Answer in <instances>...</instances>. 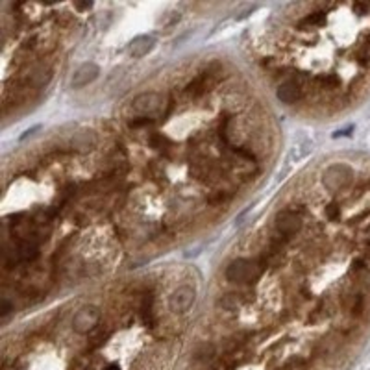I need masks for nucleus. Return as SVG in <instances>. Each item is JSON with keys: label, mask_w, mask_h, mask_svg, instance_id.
I'll return each instance as SVG.
<instances>
[{"label": "nucleus", "mask_w": 370, "mask_h": 370, "mask_svg": "<svg viewBox=\"0 0 370 370\" xmlns=\"http://www.w3.org/2000/svg\"><path fill=\"white\" fill-rule=\"evenodd\" d=\"M91 6H93L91 2H86V4H76V8H78V10H89Z\"/></svg>", "instance_id": "393cba45"}, {"label": "nucleus", "mask_w": 370, "mask_h": 370, "mask_svg": "<svg viewBox=\"0 0 370 370\" xmlns=\"http://www.w3.org/2000/svg\"><path fill=\"white\" fill-rule=\"evenodd\" d=\"M234 152L237 156H241V158H245V160L252 161V163H256V154L254 152H250V150H246V148H234Z\"/></svg>", "instance_id": "412c9836"}, {"label": "nucleus", "mask_w": 370, "mask_h": 370, "mask_svg": "<svg viewBox=\"0 0 370 370\" xmlns=\"http://www.w3.org/2000/svg\"><path fill=\"white\" fill-rule=\"evenodd\" d=\"M241 304H243V294H237V292H228V294H224L218 298V302L216 306L222 308L224 311H235V309L239 308Z\"/></svg>", "instance_id": "4468645a"}, {"label": "nucleus", "mask_w": 370, "mask_h": 370, "mask_svg": "<svg viewBox=\"0 0 370 370\" xmlns=\"http://www.w3.org/2000/svg\"><path fill=\"white\" fill-rule=\"evenodd\" d=\"M326 216L330 218V220H335L337 216H339V207H337L335 204H331L326 207Z\"/></svg>", "instance_id": "4be33fe9"}, {"label": "nucleus", "mask_w": 370, "mask_h": 370, "mask_svg": "<svg viewBox=\"0 0 370 370\" xmlns=\"http://www.w3.org/2000/svg\"><path fill=\"white\" fill-rule=\"evenodd\" d=\"M128 124H130V128H144V126L154 124V119H150V117H135Z\"/></svg>", "instance_id": "6ab92c4d"}, {"label": "nucleus", "mask_w": 370, "mask_h": 370, "mask_svg": "<svg viewBox=\"0 0 370 370\" xmlns=\"http://www.w3.org/2000/svg\"><path fill=\"white\" fill-rule=\"evenodd\" d=\"M154 45L156 39L152 35H139L130 43V54L133 57H142L154 48Z\"/></svg>", "instance_id": "9b49d317"}, {"label": "nucleus", "mask_w": 370, "mask_h": 370, "mask_svg": "<svg viewBox=\"0 0 370 370\" xmlns=\"http://www.w3.org/2000/svg\"><path fill=\"white\" fill-rule=\"evenodd\" d=\"M342 304L344 308L353 315V317H361L364 313V296L359 292H352V294L342 296Z\"/></svg>", "instance_id": "f8f14e48"}, {"label": "nucleus", "mask_w": 370, "mask_h": 370, "mask_svg": "<svg viewBox=\"0 0 370 370\" xmlns=\"http://www.w3.org/2000/svg\"><path fill=\"white\" fill-rule=\"evenodd\" d=\"M17 257L21 261H34V259H37L39 257V243L32 235L23 239L17 248Z\"/></svg>", "instance_id": "1a4fd4ad"}, {"label": "nucleus", "mask_w": 370, "mask_h": 370, "mask_svg": "<svg viewBox=\"0 0 370 370\" xmlns=\"http://www.w3.org/2000/svg\"><path fill=\"white\" fill-rule=\"evenodd\" d=\"M304 95V89L300 84H296L294 80H287L283 82L281 86L278 87V91H276V97H278L279 102L283 104H294L298 102Z\"/></svg>", "instance_id": "6e6552de"}, {"label": "nucleus", "mask_w": 370, "mask_h": 370, "mask_svg": "<svg viewBox=\"0 0 370 370\" xmlns=\"http://www.w3.org/2000/svg\"><path fill=\"white\" fill-rule=\"evenodd\" d=\"M98 74H100L98 65H95V63H91V61L84 63V65H80V67L74 70L72 80H70V87H72V89H80V87L89 86L91 82L97 80Z\"/></svg>", "instance_id": "423d86ee"}, {"label": "nucleus", "mask_w": 370, "mask_h": 370, "mask_svg": "<svg viewBox=\"0 0 370 370\" xmlns=\"http://www.w3.org/2000/svg\"><path fill=\"white\" fill-rule=\"evenodd\" d=\"M324 21H326V13L324 12L309 13L308 17H306L302 23H300V28L308 26V24H311V26H320V24H324Z\"/></svg>", "instance_id": "f3484780"}, {"label": "nucleus", "mask_w": 370, "mask_h": 370, "mask_svg": "<svg viewBox=\"0 0 370 370\" xmlns=\"http://www.w3.org/2000/svg\"><path fill=\"white\" fill-rule=\"evenodd\" d=\"M256 8H257V6H248V8H246V10H245V12L237 15V19H239V21H241V19H246L252 12H256Z\"/></svg>", "instance_id": "b1692460"}, {"label": "nucleus", "mask_w": 370, "mask_h": 370, "mask_svg": "<svg viewBox=\"0 0 370 370\" xmlns=\"http://www.w3.org/2000/svg\"><path fill=\"white\" fill-rule=\"evenodd\" d=\"M300 230H302V218H300V213L294 207H287V209L279 211L278 216H276V235L278 237H281L283 241H289Z\"/></svg>", "instance_id": "f03ea898"}, {"label": "nucleus", "mask_w": 370, "mask_h": 370, "mask_svg": "<svg viewBox=\"0 0 370 370\" xmlns=\"http://www.w3.org/2000/svg\"><path fill=\"white\" fill-rule=\"evenodd\" d=\"M12 311H13L12 304H10L6 298H4V300H2V309H0V315H2V319H6L8 315L12 313Z\"/></svg>", "instance_id": "5701e85b"}, {"label": "nucleus", "mask_w": 370, "mask_h": 370, "mask_svg": "<svg viewBox=\"0 0 370 370\" xmlns=\"http://www.w3.org/2000/svg\"><path fill=\"white\" fill-rule=\"evenodd\" d=\"M84 370H93V368H84Z\"/></svg>", "instance_id": "cd10ccee"}, {"label": "nucleus", "mask_w": 370, "mask_h": 370, "mask_svg": "<svg viewBox=\"0 0 370 370\" xmlns=\"http://www.w3.org/2000/svg\"><path fill=\"white\" fill-rule=\"evenodd\" d=\"M98 320H100V309L97 306H84L72 317V330L80 335H86L95 330Z\"/></svg>", "instance_id": "7ed1b4c3"}, {"label": "nucleus", "mask_w": 370, "mask_h": 370, "mask_svg": "<svg viewBox=\"0 0 370 370\" xmlns=\"http://www.w3.org/2000/svg\"><path fill=\"white\" fill-rule=\"evenodd\" d=\"M148 142H150V146H154L156 150H161L165 156H169V150H171V142L169 139L160 133H152V135L148 137Z\"/></svg>", "instance_id": "dca6fc26"}, {"label": "nucleus", "mask_w": 370, "mask_h": 370, "mask_svg": "<svg viewBox=\"0 0 370 370\" xmlns=\"http://www.w3.org/2000/svg\"><path fill=\"white\" fill-rule=\"evenodd\" d=\"M194 298H196V292H194L193 287L182 285V287H178L171 294V298H169V308H171L172 313L183 315L191 309V306L194 304Z\"/></svg>", "instance_id": "39448f33"}, {"label": "nucleus", "mask_w": 370, "mask_h": 370, "mask_svg": "<svg viewBox=\"0 0 370 370\" xmlns=\"http://www.w3.org/2000/svg\"><path fill=\"white\" fill-rule=\"evenodd\" d=\"M213 355H215V348H213V344H209V342H202V344H198L193 352L194 361H209Z\"/></svg>", "instance_id": "2eb2a0df"}, {"label": "nucleus", "mask_w": 370, "mask_h": 370, "mask_svg": "<svg viewBox=\"0 0 370 370\" xmlns=\"http://www.w3.org/2000/svg\"><path fill=\"white\" fill-rule=\"evenodd\" d=\"M104 370H120V368L117 366V364H108V366H106Z\"/></svg>", "instance_id": "a878e982"}, {"label": "nucleus", "mask_w": 370, "mask_h": 370, "mask_svg": "<svg viewBox=\"0 0 370 370\" xmlns=\"http://www.w3.org/2000/svg\"><path fill=\"white\" fill-rule=\"evenodd\" d=\"M213 76H215L213 72H204V74H200V76H196L193 82H189V84H187V87H185V93H187L189 97H193V98L202 97V95L207 91L209 82H211V78H213Z\"/></svg>", "instance_id": "9d476101"}, {"label": "nucleus", "mask_w": 370, "mask_h": 370, "mask_svg": "<svg viewBox=\"0 0 370 370\" xmlns=\"http://www.w3.org/2000/svg\"><path fill=\"white\" fill-rule=\"evenodd\" d=\"M364 250H366V256H370V241L364 243Z\"/></svg>", "instance_id": "bb28decb"}, {"label": "nucleus", "mask_w": 370, "mask_h": 370, "mask_svg": "<svg viewBox=\"0 0 370 370\" xmlns=\"http://www.w3.org/2000/svg\"><path fill=\"white\" fill-rule=\"evenodd\" d=\"M352 176L353 172L350 167L344 165V163H337V165H331L324 172V185L330 191H339V189L346 187L350 180H352Z\"/></svg>", "instance_id": "20e7f679"}, {"label": "nucleus", "mask_w": 370, "mask_h": 370, "mask_svg": "<svg viewBox=\"0 0 370 370\" xmlns=\"http://www.w3.org/2000/svg\"><path fill=\"white\" fill-rule=\"evenodd\" d=\"M317 82H319V84L324 87V89H335V87L341 86V80L337 78L335 74H326V76H319V78H317Z\"/></svg>", "instance_id": "a211bd4d"}, {"label": "nucleus", "mask_w": 370, "mask_h": 370, "mask_svg": "<svg viewBox=\"0 0 370 370\" xmlns=\"http://www.w3.org/2000/svg\"><path fill=\"white\" fill-rule=\"evenodd\" d=\"M161 104H163V98L158 95V93H142L139 97L133 100V109H135L137 113H142V117H148V115H152L154 111L161 108Z\"/></svg>", "instance_id": "0eeeda50"}, {"label": "nucleus", "mask_w": 370, "mask_h": 370, "mask_svg": "<svg viewBox=\"0 0 370 370\" xmlns=\"http://www.w3.org/2000/svg\"><path fill=\"white\" fill-rule=\"evenodd\" d=\"M357 63L363 65V67H368L370 65V46H364L357 52Z\"/></svg>", "instance_id": "aec40b11"}, {"label": "nucleus", "mask_w": 370, "mask_h": 370, "mask_svg": "<svg viewBox=\"0 0 370 370\" xmlns=\"http://www.w3.org/2000/svg\"><path fill=\"white\" fill-rule=\"evenodd\" d=\"M263 267L259 265V261H250V259H235L228 265L226 268V279L232 281V283H252L256 281L259 276H261Z\"/></svg>", "instance_id": "f257e3e1"}, {"label": "nucleus", "mask_w": 370, "mask_h": 370, "mask_svg": "<svg viewBox=\"0 0 370 370\" xmlns=\"http://www.w3.org/2000/svg\"><path fill=\"white\" fill-rule=\"evenodd\" d=\"M97 144V137L93 131H80L76 133L72 139V148L74 150H89L91 146Z\"/></svg>", "instance_id": "ddd939ff"}]
</instances>
